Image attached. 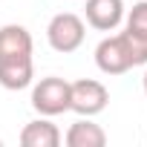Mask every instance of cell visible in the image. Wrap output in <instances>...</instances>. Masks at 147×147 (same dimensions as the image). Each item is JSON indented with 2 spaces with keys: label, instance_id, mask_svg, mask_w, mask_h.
<instances>
[{
  "label": "cell",
  "instance_id": "5",
  "mask_svg": "<svg viewBox=\"0 0 147 147\" xmlns=\"http://www.w3.org/2000/svg\"><path fill=\"white\" fill-rule=\"evenodd\" d=\"M130 52H133V63L141 66L147 63V0L136 3L127 15V29L121 32Z\"/></svg>",
  "mask_w": 147,
  "mask_h": 147
},
{
  "label": "cell",
  "instance_id": "3",
  "mask_svg": "<svg viewBox=\"0 0 147 147\" xmlns=\"http://www.w3.org/2000/svg\"><path fill=\"white\" fill-rule=\"evenodd\" d=\"M32 107L40 115H61L69 110V81L63 78H40V84H35L32 90Z\"/></svg>",
  "mask_w": 147,
  "mask_h": 147
},
{
  "label": "cell",
  "instance_id": "11",
  "mask_svg": "<svg viewBox=\"0 0 147 147\" xmlns=\"http://www.w3.org/2000/svg\"><path fill=\"white\" fill-rule=\"evenodd\" d=\"M144 92H147V72H144Z\"/></svg>",
  "mask_w": 147,
  "mask_h": 147
},
{
  "label": "cell",
  "instance_id": "7",
  "mask_svg": "<svg viewBox=\"0 0 147 147\" xmlns=\"http://www.w3.org/2000/svg\"><path fill=\"white\" fill-rule=\"evenodd\" d=\"M20 58H32V35L26 32V26L6 23L0 29V61H20Z\"/></svg>",
  "mask_w": 147,
  "mask_h": 147
},
{
  "label": "cell",
  "instance_id": "1",
  "mask_svg": "<svg viewBox=\"0 0 147 147\" xmlns=\"http://www.w3.org/2000/svg\"><path fill=\"white\" fill-rule=\"evenodd\" d=\"M87 38V26L78 15H72V12H61L49 20L46 26V40L55 52H75Z\"/></svg>",
  "mask_w": 147,
  "mask_h": 147
},
{
  "label": "cell",
  "instance_id": "4",
  "mask_svg": "<svg viewBox=\"0 0 147 147\" xmlns=\"http://www.w3.org/2000/svg\"><path fill=\"white\" fill-rule=\"evenodd\" d=\"M95 63L104 75H124L127 69H133V52L124 40V35H113V38H104L98 46H95Z\"/></svg>",
  "mask_w": 147,
  "mask_h": 147
},
{
  "label": "cell",
  "instance_id": "6",
  "mask_svg": "<svg viewBox=\"0 0 147 147\" xmlns=\"http://www.w3.org/2000/svg\"><path fill=\"white\" fill-rule=\"evenodd\" d=\"M87 23L98 32H113L124 20V0H87Z\"/></svg>",
  "mask_w": 147,
  "mask_h": 147
},
{
  "label": "cell",
  "instance_id": "9",
  "mask_svg": "<svg viewBox=\"0 0 147 147\" xmlns=\"http://www.w3.org/2000/svg\"><path fill=\"white\" fill-rule=\"evenodd\" d=\"M66 144L69 147H104L107 144V133L84 115L81 121H75L66 130Z\"/></svg>",
  "mask_w": 147,
  "mask_h": 147
},
{
  "label": "cell",
  "instance_id": "8",
  "mask_svg": "<svg viewBox=\"0 0 147 147\" xmlns=\"http://www.w3.org/2000/svg\"><path fill=\"white\" fill-rule=\"evenodd\" d=\"M20 144L23 147H58L61 144V130L40 118V121H29L23 130H20Z\"/></svg>",
  "mask_w": 147,
  "mask_h": 147
},
{
  "label": "cell",
  "instance_id": "10",
  "mask_svg": "<svg viewBox=\"0 0 147 147\" xmlns=\"http://www.w3.org/2000/svg\"><path fill=\"white\" fill-rule=\"evenodd\" d=\"M29 84H32V58L0 61V87H6V90H23Z\"/></svg>",
  "mask_w": 147,
  "mask_h": 147
},
{
  "label": "cell",
  "instance_id": "2",
  "mask_svg": "<svg viewBox=\"0 0 147 147\" xmlns=\"http://www.w3.org/2000/svg\"><path fill=\"white\" fill-rule=\"evenodd\" d=\"M110 101V92L101 81H92V78H81L75 84H69V110L78 113V115H98L104 113Z\"/></svg>",
  "mask_w": 147,
  "mask_h": 147
}]
</instances>
